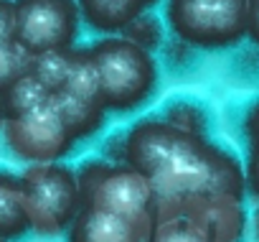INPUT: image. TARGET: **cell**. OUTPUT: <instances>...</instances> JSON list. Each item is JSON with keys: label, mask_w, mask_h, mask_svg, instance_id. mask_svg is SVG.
<instances>
[{"label": "cell", "mask_w": 259, "mask_h": 242, "mask_svg": "<svg viewBox=\"0 0 259 242\" xmlns=\"http://www.w3.org/2000/svg\"><path fill=\"white\" fill-rule=\"evenodd\" d=\"M122 161L140 171L155 191V201L191 196L244 199V168L206 135L186 133L160 115L143 117L122 135Z\"/></svg>", "instance_id": "cell-1"}, {"label": "cell", "mask_w": 259, "mask_h": 242, "mask_svg": "<svg viewBox=\"0 0 259 242\" xmlns=\"http://www.w3.org/2000/svg\"><path fill=\"white\" fill-rule=\"evenodd\" d=\"M97 74L99 99L107 112H138L160 84V66L155 54L135 46L122 36H102L89 46Z\"/></svg>", "instance_id": "cell-2"}, {"label": "cell", "mask_w": 259, "mask_h": 242, "mask_svg": "<svg viewBox=\"0 0 259 242\" xmlns=\"http://www.w3.org/2000/svg\"><path fill=\"white\" fill-rule=\"evenodd\" d=\"M163 21L186 46L231 49L246 39V0H165Z\"/></svg>", "instance_id": "cell-3"}, {"label": "cell", "mask_w": 259, "mask_h": 242, "mask_svg": "<svg viewBox=\"0 0 259 242\" xmlns=\"http://www.w3.org/2000/svg\"><path fill=\"white\" fill-rule=\"evenodd\" d=\"M28 227L38 237H56L69 229L81 209L76 171L66 163H31L21 176Z\"/></svg>", "instance_id": "cell-4"}, {"label": "cell", "mask_w": 259, "mask_h": 242, "mask_svg": "<svg viewBox=\"0 0 259 242\" xmlns=\"http://www.w3.org/2000/svg\"><path fill=\"white\" fill-rule=\"evenodd\" d=\"M76 184L81 206L122 217H150L153 212V184L124 161L89 158L76 168Z\"/></svg>", "instance_id": "cell-5"}, {"label": "cell", "mask_w": 259, "mask_h": 242, "mask_svg": "<svg viewBox=\"0 0 259 242\" xmlns=\"http://www.w3.org/2000/svg\"><path fill=\"white\" fill-rule=\"evenodd\" d=\"M79 28L76 0H16L13 41L31 56L74 49Z\"/></svg>", "instance_id": "cell-6"}, {"label": "cell", "mask_w": 259, "mask_h": 242, "mask_svg": "<svg viewBox=\"0 0 259 242\" xmlns=\"http://www.w3.org/2000/svg\"><path fill=\"white\" fill-rule=\"evenodd\" d=\"M3 138L11 153L26 163H56L76 146L51 99L26 115L8 117L3 125Z\"/></svg>", "instance_id": "cell-7"}, {"label": "cell", "mask_w": 259, "mask_h": 242, "mask_svg": "<svg viewBox=\"0 0 259 242\" xmlns=\"http://www.w3.org/2000/svg\"><path fill=\"white\" fill-rule=\"evenodd\" d=\"M244 199L234 196H191L181 201H153V224L165 219H188L201 232H206L213 242H239L244 234L246 214Z\"/></svg>", "instance_id": "cell-8"}, {"label": "cell", "mask_w": 259, "mask_h": 242, "mask_svg": "<svg viewBox=\"0 0 259 242\" xmlns=\"http://www.w3.org/2000/svg\"><path fill=\"white\" fill-rule=\"evenodd\" d=\"M150 217H122L102 209L81 206L66 229L69 242H148Z\"/></svg>", "instance_id": "cell-9"}, {"label": "cell", "mask_w": 259, "mask_h": 242, "mask_svg": "<svg viewBox=\"0 0 259 242\" xmlns=\"http://www.w3.org/2000/svg\"><path fill=\"white\" fill-rule=\"evenodd\" d=\"M79 18L99 36H119L124 26L145 11L138 0H76Z\"/></svg>", "instance_id": "cell-10"}, {"label": "cell", "mask_w": 259, "mask_h": 242, "mask_svg": "<svg viewBox=\"0 0 259 242\" xmlns=\"http://www.w3.org/2000/svg\"><path fill=\"white\" fill-rule=\"evenodd\" d=\"M51 102L56 105L59 115L64 117V123L69 128V133L74 135V141H87L92 135H97L107 120V110L99 99H89V97H79L71 92H56L51 94Z\"/></svg>", "instance_id": "cell-11"}, {"label": "cell", "mask_w": 259, "mask_h": 242, "mask_svg": "<svg viewBox=\"0 0 259 242\" xmlns=\"http://www.w3.org/2000/svg\"><path fill=\"white\" fill-rule=\"evenodd\" d=\"M26 232H31V227L21 179L16 174L0 171V237L13 242L21 239Z\"/></svg>", "instance_id": "cell-12"}, {"label": "cell", "mask_w": 259, "mask_h": 242, "mask_svg": "<svg viewBox=\"0 0 259 242\" xmlns=\"http://www.w3.org/2000/svg\"><path fill=\"white\" fill-rule=\"evenodd\" d=\"M51 99V92L46 87H41L31 74H23L13 87H8L3 92V102H6V120L8 117H18L26 115L41 105H46Z\"/></svg>", "instance_id": "cell-13"}, {"label": "cell", "mask_w": 259, "mask_h": 242, "mask_svg": "<svg viewBox=\"0 0 259 242\" xmlns=\"http://www.w3.org/2000/svg\"><path fill=\"white\" fill-rule=\"evenodd\" d=\"M165 31H168L165 21L158 18V13L153 8H145L143 13H138L133 21L124 26V31L119 36L127 39V41H133L135 46H140L145 51H150V54H155L165 44Z\"/></svg>", "instance_id": "cell-14"}, {"label": "cell", "mask_w": 259, "mask_h": 242, "mask_svg": "<svg viewBox=\"0 0 259 242\" xmlns=\"http://www.w3.org/2000/svg\"><path fill=\"white\" fill-rule=\"evenodd\" d=\"M69 59H71V49L69 51H46V54H36L31 56L28 64V74L46 87L51 94L64 89L66 82V72H69Z\"/></svg>", "instance_id": "cell-15"}, {"label": "cell", "mask_w": 259, "mask_h": 242, "mask_svg": "<svg viewBox=\"0 0 259 242\" xmlns=\"http://www.w3.org/2000/svg\"><path fill=\"white\" fill-rule=\"evenodd\" d=\"M28 64L31 54H26L16 41H0V94L28 74Z\"/></svg>", "instance_id": "cell-16"}, {"label": "cell", "mask_w": 259, "mask_h": 242, "mask_svg": "<svg viewBox=\"0 0 259 242\" xmlns=\"http://www.w3.org/2000/svg\"><path fill=\"white\" fill-rule=\"evenodd\" d=\"M163 120L173 123L176 128L186 130V133H196V135H206V117L201 105L191 102V99H173L168 102V107L160 115Z\"/></svg>", "instance_id": "cell-17"}, {"label": "cell", "mask_w": 259, "mask_h": 242, "mask_svg": "<svg viewBox=\"0 0 259 242\" xmlns=\"http://www.w3.org/2000/svg\"><path fill=\"white\" fill-rule=\"evenodd\" d=\"M148 242H213L206 232H201L196 224H191L188 219H165L153 224Z\"/></svg>", "instance_id": "cell-18"}, {"label": "cell", "mask_w": 259, "mask_h": 242, "mask_svg": "<svg viewBox=\"0 0 259 242\" xmlns=\"http://www.w3.org/2000/svg\"><path fill=\"white\" fill-rule=\"evenodd\" d=\"M246 143H249V151H246V161L241 166L244 168V186H246V194L259 201V138H251Z\"/></svg>", "instance_id": "cell-19"}, {"label": "cell", "mask_w": 259, "mask_h": 242, "mask_svg": "<svg viewBox=\"0 0 259 242\" xmlns=\"http://www.w3.org/2000/svg\"><path fill=\"white\" fill-rule=\"evenodd\" d=\"M16 31V0H0V41H13Z\"/></svg>", "instance_id": "cell-20"}, {"label": "cell", "mask_w": 259, "mask_h": 242, "mask_svg": "<svg viewBox=\"0 0 259 242\" xmlns=\"http://www.w3.org/2000/svg\"><path fill=\"white\" fill-rule=\"evenodd\" d=\"M246 39L259 46V0H246Z\"/></svg>", "instance_id": "cell-21"}, {"label": "cell", "mask_w": 259, "mask_h": 242, "mask_svg": "<svg viewBox=\"0 0 259 242\" xmlns=\"http://www.w3.org/2000/svg\"><path fill=\"white\" fill-rule=\"evenodd\" d=\"M3 125H6V102L3 94H0V133H3Z\"/></svg>", "instance_id": "cell-22"}, {"label": "cell", "mask_w": 259, "mask_h": 242, "mask_svg": "<svg viewBox=\"0 0 259 242\" xmlns=\"http://www.w3.org/2000/svg\"><path fill=\"white\" fill-rule=\"evenodd\" d=\"M254 237H256V242H259V204H256V209H254Z\"/></svg>", "instance_id": "cell-23"}, {"label": "cell", "mask_w": 259, "mask_h": 242, "mask_svg": "<svg viewBox=\"0 0 259 242\" xmlns=\"http://www.w3.org/2000/svg\"><path fill=\"white\" fill-rule=\"evenodd\" d=\"M138 3H143V6H145V8H153V6H155V3H158V0H138Z\"/></svg>", "instance_id": "cell-24"}, {"label": "cell", "mask_w": 259, "mask_h": 242, "mask_svg": "<svg viewBox=\"0 0 259 242\" xmlns=\"http://www.w3.org/2000/svg\"><path fill=\"white\" fill-rule=\"evenodd\" d=\"M0 242H8V239H3V237H0Z\"/></svg>", "instance_id": "cell-25"}]
</instances>
